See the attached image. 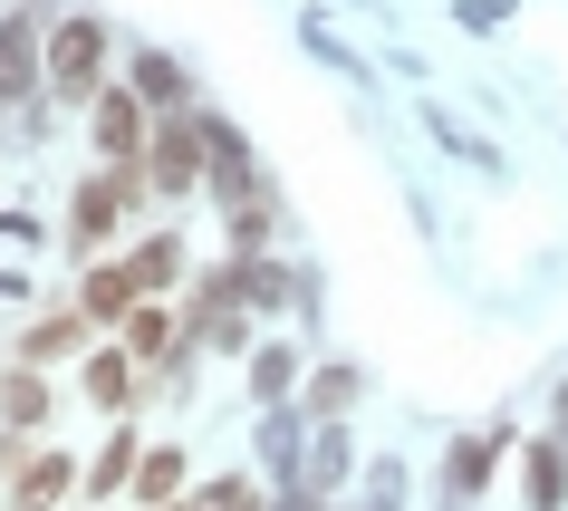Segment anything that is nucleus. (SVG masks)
<instances>
[{
	"label": "nucleus",
	"mask_w": 568,
	"mask_h": 511,
	"mask_svg": "<svg viewBox=\"0 0 568 511\" xmlns=\"http://www.w3.org/2000/svg\"><path fill=\"white\" fill-rule=\"evenodd\" d=\"M366 511H405V473H395V463H376V492H366Z\"/></svg>",
	"instance_id": "412c9836"
},
{
	"label": "nucleus",
	"mask_w": 568,
	"mask_h": 511,
	"mask_svg": "<svg viewBox=\"0 0 568 511\" xmlns=\"http://www.w3.org/2000/svg\"><path fill=\"white\" fill-rule=\"evenodd\" d=\"M135 88H145L164 117H193V107H183V68L174 59H135Z\"/></svg>",
	"instance_id": "f3484780"
},
{
	"label": "nucleus",
	"mask_w": 568,
	"mask_h": 511,
	"mask_svg": "<svg viewBox=\"0 0 568 511\" xmlns=\"http://www.w3.org/2000/svg\"><path fill=\"white\" fill-rule=\"evenodd\" d=\"M68 492H88V473H78L68 453H39V463H20V473H10V511H59Z\"/></svg>",
	"instance_id": "20e7f679"
},
{
	"label": "nucleus",
	"mask_w": 568,
	"mask_h": 511,
	"mask_svg": "<svg viewBox=\"0 0 568 511\" xmlns=\"http://www.w3.org/2000/svg\"><path fill=\"white\" fill-rule=\"evenodd\" d=\"M88 395L97 405H135V358H125V348H97L88 358Z\"/></svg>",
	"instance_id": "dca6fc26"
},
{
	"label": "nucleus",
	"mask_w": 568,
	"mask_h": 511,
	"mask_svg": "<svg viewBox=\"0 0 568 511\" xmlns=\"http://www.w3.org/2000/svg\"><path fill=\"white\" fill-rule=\"evenodd\" d=\"M97 154L106 164H145V97L135 88H97Z\"/></svg>",
	"instance_id": "7ed1b4c3"
},
{
	"label": "nucleus",
	"mask_w": 568,
	"mask_h": 511,
	"mask_svg": "<svg viewBox=\"0 0 568 511\" xmlns=\"http://www.w3.org/2000/svg\"><path fill=\"white\" fill-rule=\"evenodd\" d=\"M125 271H135V290H174V271H183V241H174V232H145L135 251H125Z\"/></svg>",
	"instance_id": "f8f14e48"
},
{
	"label": "nucleus",
	"mask_w": 568,
	"mask_h": 511,
	"mask_svg": "<svg viewBox=\"0 0 568 511\" xmlns=\"http://www.w3.org/2000/svg\"><path fill=\"white\" fill-rule=\"evenodd\" d=\"M135 463H145V444H135V424H116V434H106V453L88 463V502L125 492V482H135Z\"/></svg>",
	"instance_id": "1a4fd4ad"
},
{
	"label": "nucleus",
	"mask_w": 568,
	"mask_h": 511,
	"mask_svg": "<svg viewBox=\"0 0 568 511\" xmlns=\"http://www.w3.org/2000/svg\"><path fill=\"white\" fill-rule=\"evenodd\" d=\"M261 463L280 473V492H300V415H290V405L261 424Z\"/></svg>",
	"instance_id": "ddd939ff"
},
{
	"label": "nucleus",
	"mask_w": 568,
	"mask_h": 511,
	"mask_svg": "<svg viewBox=\"0 0 568 511\" xmlns=\"http://www.w3.org/2000/svg\"><path fill=\"white\" fill-rule=\"evenodd\" d=\"M174 348H183V338H174V319H164L154 300L125 309V358H174Z\"/></svg>",
	"instance_id": "4468645a"
},
{
	"label": "nucleus",
	"mask_w": 568,
	"mask_h": 511,
	"mask_svg": "<svg viewBox=\"0 0 568 511\" xmlns=\"http://www.w3.org/2000/svg\"><path fill=\"white\" fill-rule=\"evenodd\" d=\"M145 300V290H135V271H125V261H97L88 271V319H116L125 329V309Z\"/></svg>",
	"instance_id": "9b49d317"
},
{
	"label": "nucleus",
	"mask_w": 568,
	"mask_h": 511,
	"mask_svg": "<svg viewBox=\"0 0 568 511\" xmlns=\"http://www.w3.org/2000/svg\"><path fill=\"white\" fill-rule=\"evenodd\" d=\"M49 415H59V395L39 387V367H10V377H0V424H10V434H39Z\"/></svg>",
	"instance_id": "6e6552de"
},
{
	"label": "nucleus",
	"mask_w": 568,
	"mask_h": 511,
	"mask_svg": "<svg viewBox=\"0 0 568 511\" xmlns=\"http://www.w3.org/2000/svg\"><path fill=\"white\" fill-rule=\"evenodd\" d=\"M193 511H261V482L222 473V482H203V502H193Z\"/></svg>",
	"instance_id": "aec40b11"
},
{
	"label": "nucleus",
	"mask_w": 568,
	"mask_h": 511,
	"mask_svg": "<svg viewBox=\"0 0 568 511\" xmlns=\"http://www.w3.org/2000/svg\"><path fill=\"white\" fill-rule=\"evenodd\" d=\"M193 174H203V107H193V117H164V136H154V154H145L154 193H193Z\"/></svg>",
	"instance_id": "f03ea898"
},
{
	"label": "nucleus",
	"mask_w": 568,
	"mask_h": 511,
	"mask_svg": "<svg viewBox=\"0 0 568 511\" xmlns=\"http://www.w3.org/2000/svg\"><path fill=\"white\" fill-rule=\"evenodd\" d=\"M347 405H357V367H328V377L308 387V415H318V424H337Z\"/></svg>",
	"instance_id": "6ab92c4d"
},
{
	"label": "nucleus",
	"mask_w": 568,
	"mask_h": 511,
	"mask_svg": "<svg viewBox=\"0 0 568 511\" xmlns=\"http://www.w3.org/2000/svg\"><path fill=\"white\" fill-rule=\"evenodd\" d=\"M559 415H568V395H559Z\"/></svg>",
	"instance_id": "4be33fe9"
},
{
	"label": "nucleus",
	"mask_w": 568,
	"mask_h": 511,
	"mask_svg": "<svg viewBox=\"0 0 568 511\" xmlns=\"http://www.w3.org/2000/svg\"><path fill=\"white\" fill-rule=\"evenodd\" d=\"M164 511H174V502H164Z\"/></svg>",
	"instance_id": "5701e85b"
},
{
	"label": "nucleus",
	"mask_w": 568,
	"mask_h": 511,
	"mask_svg": "<svg viewBox=\"0 0 568 511\" xmlns=\"http://www.w3.org/2000/svg\"><path fill=\"white\" fill-rule=\"evenodd\" d=\"M520 482H530V511H568V453L559 444H530V453H520Z\"/></svg>",
	"instance_id": "9d476101"
},
{
	"label": "nucleus",
	"mask_w": 568,
	"mask_h": 511,
	"mask_svg": "<svg viewBox=\"0 0 568 511\" xmlns=\"http://www.w3.org/2000/svg\"><path fill=\"white\" fill-rule=\"evenodd\" d=\"M30 78H39V30L30 20H0V117L30 97Z\"/></svg>",
	"instance_id": "0eeeda50"
},
{
	"label": "nucleus",
	"mask_w": 568,
	"mask_h": 511,
	"mask_svg": "<svg viewBox=\"0 0 568 511\" xmlns=\"http://www.w3.org/2000/svg\"><path fill=\"white\" fill-rule=\"evenodd\" d=\"M106 78V20H68L49 39V97H97Z\"/></svg>",
	"instance_id": "f257e3e1"
},
{
	"label": "nucleus",
	"mask_w": 568,
	"mask_h": 511,
	"mask_svg": "<svg viewBox=\"0 0 568 511\" xmlns=\"http://www.w3.org/2000/svg\"><path fill=\"white\" fill-rule=\"evenodd\" d=\"M290 377H300V348H290V338H280V348H261V358H251V387H261L270 405H280V395H290Z\"/></svg>",
	"instance_id": "a211bd4d"
},
{
	"label": "nucleus",
	"mask_w": 568,
	"mask_h": 511,
	"mask_svg": "<svg viewBox=\"0 0 568 511\" xmlns=\"http://www.w3.org/2000/svg\"><path fill=\"white\" fill-rule=\"evenodd\" d=\"M88 309H49V319H30V338H20V367H49V358H78L88 348Z\"/></svg>",
	"instance_id": "423d86ee"
},
{
	"label": "nucleus",
	"mask_w": 568,
	"mask_h": 511,
	"mask_svg": "<svg viewBox=\"0 0 568 511\" xmlns=\"http://www.w3.org/2000/svg\"><path fill=\"white\" fill-rule=\"evenodd\" d=\"M510 453V424H491V434H473V444H453L444 463V502H481V482H491V463Z\"/></svg>",
	"instance_id": "39448f33"
},
{
	"label": "nucleus",
	"mask_w": 568,
	"mask_h": 511,
	"mask_svg": "<svg viewBox=\"0 0 568 511\" xmlns=\"http://www.w3.org/2000/svg\"><path fill=\"white\" fill-rule=\"evenodd\" d=\"M174 492H183V453H174V444H145V463H135V502L164 511Z\"/></svg>",
	"instance_id": "2eb2a0df"
}]
</instances>
